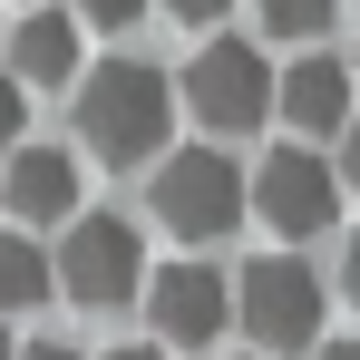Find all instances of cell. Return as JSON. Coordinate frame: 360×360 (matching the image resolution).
<instances>
[{
    "instance_id": "obj_10",
    "label": "cell",
    "mask_w": 360,
    "mask_h": 360,
    "mask_svg": "<svg viewBox=\"0 0 360 360\" xmlns=\"http://www.w3.org/2000/svg\"><path fill=\"white\" fill-rule=\"evenodd\" d=\"M10 78L20 88H68L78 78V20L68 10H30L10 30Z\"/></svg>"
},
{
    "instance_id": "obj_12",
    "label": "cell",
    "mask_w": 360,
    "mask_h": 360,
    "mask_svg": "<svg viewBox=\"0 0 360 360\" xmlns=\"http://www.w3.org/2000/svg\"><path fill=\"white\" fill-rule=\"evenodd\" d=\"M331 10H341V0H253V20H263L273 39H321Z\"/></svg>"
},
{
    "instance_id": "obj_5",
    "label": "cell",
    "mask_w": 360,
    "mask_h": 360,
    "mask_svg": "<svg viewBox=\"0 0 360 360\" xmlns=\"http://www.w3.org/2000/svg\"><path fill=\"white\" fill-rule=\"evenodd\" d=\"M234 311L253 321L263 351H311V331H321V283H311V263L273 253V263H253L234 283Z\"/></svg>"
},
{
    "instance_id": "obj_6",
    "label": "cell",
    "mask_w": 360,
    "mask_h": 360,
    "mask_svg": "<svg viewBox=\"0 0 360 360\" xmlns=\"http://www.w3.org/2000/svg\"><path fill=\"white\" fill-rule=\"evenodd\" d=\"M331 205H341V185H331V156H311V146H273L253 166V214L273 234H321Z\"/></svg>"
},
{
    "instance_id": "obj_4",
    "label": "cell",
    "mask_w": 360,
    "mask_h": 360,
    "mask_svg": "<svg viewBox=\"0 0 360 360\" xmlns=\"http://www.w3.org/2000/svg\"><path fill=\"white\" fill-rule=\"evenodd\" d=\"M185 108L214 127V136H243V127L273 108V68L253 59L243 39H205V49L185 59Z\"/></svg>"
},
{
    "instance_id": "obj_21",
    "label": "cell",
    "mask_w": 360,
    "mask_h": 360,
    "mask_svg": "<svg viewBox=\"0 0 360 360\" xmlns=\"http://www.w3.org/2000/svg\"><path fill=\"white\" fill-rule=\"evenodd\" d=\"M0 360H20V351H10V331H0Z\"/></svg>"
},
{
    "instance_id": "obj_2",
    "label": "cell",
    "mask_w": 360,
    "mask_h": 360,
    "mask_svg": "<svg viewBox=\"0 0 360 360\" xmlns=\"http://www.w3.org/2000/svg\"><path fill=\"white\" fill-rule=\"evenodd\" d=\"M243 166L224 156V146H176L166 166H156V185H146V214L166 224V234L185 243H214V234H234L243 224Z\"/></svg>"
},
{
    "instance_id": "obj_18",
    "label": "cell",
    "mask_w": 360,
    "mask_h": 360,
    "mask_svg": "<svg viewBox=\"0 0 360 360\" xmlns=\"http://www.w3.org/2000/svg\"><path fill=\"white\" fill-rule=\"evenodd\" d=\"M20 360H78V351H68V341H30Z\"/></svg>"
},
{
    "instance_id": "obj_16",
    "label": "cell",
    "mask_w": 360,
    "mask_h": 360,
    "mask_svg": "<svg viewBox=\"0 0 360 360\" xmlns=\"http://www.w3.org/2000/svg\"><path fill=\"white\" fill-rule=\"evenodd\" d=\"M166 10H176V20H195V30H205V20H224V0H166Z\"/></svg>"
},
{
    "instance_id": "obj_13",
    "label": "cell",
    "mask_w": 360,
    "mask_h": 360,
    "mask_svg": "<svg viewBox=\"0 0 360 360\" xmlns=\"http://www.w3.org/2000/svg\"><path fill=\"white\" fill-rule=\"evenodd\" d=\"M136 10H146V0H78V20H98V30H127Z\"/></svg>"
},
{
    "instance_id": "obj_15",
    "label": "cell",
    "mask_w": 360,
    "mask_h": 360,
    "mask_svg": "<svg viewBox=\"0 0 360 360\" xmlns=\"http://www.w3.org/2000/svg\"><path fill=\"white\" fill-rule=\"evenodd\" d=\"M341 185L360 195V117H351V136H341Z\"/></svg>"
},
{
    "instance_id": "obj_11",
    "label": "cell",
    "mask_w": 360,
    "mask_h": 360,
    "mask_svg": "<svg viewBox=\"0 0 360 360\" xmlns=\"http://www.w3.org/2000/svg\"><path fill=\"white\" fill-rule=\"evenodd\" d=\"M49 292H59V263L30 234H0V311H30V302H49Z\"/></svg>"
},
{
    "instance_id": "obj_1",
    "label": "cell",
    "mask_w": 360,
    "mask_h": 360,
    "mask_svg": "<svg viewBox=\"0 0 360 360\" xmlns=\"http://www.w3.org/2000/svg\"><path fill=\"white\" fill-rule=\"evenodd\" d=\"M166 117H176V88L156 59H98V78H78V136L98 146V166H146Z\"/></svg>"
},
{
    "instance_id": "obj_8",
    "label": "cell",
    "mask_w": 360,
    "mask_h": 360,
    "mask_svg": "<svg viewBox=\"0 0 360 360\" xmlns=\"http://www.w3.org/2000/svg\"><path fill=\"white\" fill-rule=\"evenodd\" d=\"M0 205L20 214V224H78V156L68 146H10V166H0Z\"/></svg>"
},
{
    "instance_id": "obj_9",
    "label": "cell",
    "mask_w": 360,
    "mask_h": 360,
    "mask_svg": "<svg viewBox=\"0 0 360 360\" xmlns=\"http://www.w3.org/2000/svg\"><path fill=\"white\" fill-rule=\"evenodd\" d=\"M273 108H283L302 136H331V127L351 136V117H360V108H351V68H341V59H292V78L273 88Z\"/></svg>"
},
{
    "instance_id": "obj_20",
    "label": "cell",
    "mask_w": 360,
    "mask_h": 360,
    "mask_svg": "<svg viewBox=\"0 0 360 360\" xmlns=\"http://www.w3.org/2000/svg\"><path fill=\"white\" fill-rule=\"evenodd\" d=\"M108 360H166V351H146V341H136V351H108Z\"/></svg>"
},
{
    "instance_id": "obj_7",
    "label": "cell",
    "mask_w": 360,
    "mask_h": 360,
    "mask_svg": "<svg viewBox=\"0 0 360 360\" xmlns=\"http://www.w3.org/2000/svg\"><path fill=\"white\" fill-rule=\"evenodd\" d=\"M146 311H156V341L205 351V341L234 321V283H224L214 263H166V273L146 283Z\"/></svg>"
},
{
    "instance_id": "obj_3",
    "label": "cell",
    "mask_w": 360,
    "mask_h": 360,
    "mask_svg": "<svg viewBox=\"0 0 360 360\" xmlns=\"http://www.w3.org/2000/svg\"><path fill=\"white\" fill-rule=\"evenodd\" d=\"M49 263H59V292L88 302V311H117V302L146 292V243H136L127 214H78Z\"/></svg>"
},
{
    "instance_id": "obj_19",
    "label": "cell",
    "mask_w": 360,
    "mask_h": 360,
    "mask_svg": "<svg viewBox=\"0 0 360 360\" xmlns=\"http://www.w3.org/2000/svg\"><path fill=\"white\" fill-rule=\"evenodd\" d=\"M321 360H360V341H331V351H321Z\"/></svg>"
},
{
    "instance_id": "obj_14",
    "label": "cell",
    "mask_w": 360,
    "mask_h": 360,
    "mask_svg": "<svg viewBox=\"0 0 360 360\" xmlns=\"http://www.w3.org/2000/svg\"><path fill=\"white\" fill-rule=\"evenodd\" d=\"M0 146H20V78H0Z\"/></svg>"
},
{
    "instance_id": "obj_17",
    "label": "cell",
    "mask_w": 360,
    "mask_h": 360,
    "mask_svg": "<svg viewBox=\"0 0 360 360\" xmlns=\"http://www.w3.org/2000/svg\"><path fill=\"white\" fill-rule=\"evenodd\" d=\"M341 292L360 302V234H351V253H341Z\"/></svg>"
}]
</instances>
